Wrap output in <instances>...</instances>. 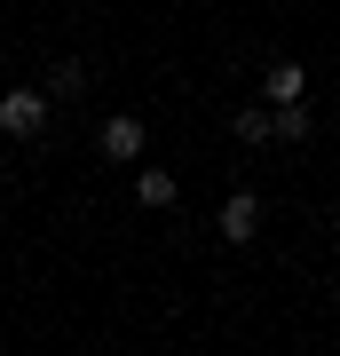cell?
<instances>
[{
	"instance_id": "cell-7",
	"label": "cell",
	"mask_w": 340,
	"mask_h": 356,
	"mask_svg": "<svg viewBox=\"0 0 340 356\" xmlns=\"http://www.w3.org/2000/svg\"><path fill=\"white\" fill-rule=\"evenodd\" d=\"M269 111H277V143H309V135H316L309 103H269Z\"/></svg>"
},
{
	"instance_id": "cell-1",
	"label": "cell",
	"mask_w": 340,
	"mask_h": 356,
	"mask_svg": "<svg viewBox=\"0 0 340 356\" xmlns=\"http://www.w3.org/2000/svg\"><path fill=\"white\" fill-rule=\"evenodd\" d=\"M261 222H269V206H261V191H229V198H222V214H214V229H222V245H253V238H261Z\"/></svg>"
},
{
	"instance_id": "cell-3",
	"label": "cell",
	"mask_w": 340,
	"mask_h": 356,
	"mask_svg": "<svg viewBox=\"0 0 340 356\" xmlns=\"http://www.w3.org/2000/svg\"><path fill=\"white\" fill-rule=\"evenodd\" d=\"M48 103L56 95H8V103H0V127H8V135H40V127H48Z\"/></svg>"
},
{
	"instance_id": "cell-4",
	"label": "cell",
	"mask_w": 340,
	"mask_h": 356,
	"mask_svg": "<svg viewBox=\"0 0 340 356\" xmlns=\"http://www.w3.org/2000/svg\"><path fill=\"white\" fill-rule=\"evenodd\" d=\"M261 95H269V103H301V95H309V72L293 64V56H277V64L261 72Z\"/></svg>"
},
{
	"instance_id": "cell-6",
	"label": "cell",
	"mask_w": 340,
	"mask_h": 356,
	"mask_svg": "<svg viewBox=\"0 0 340 356\" xmlns=\"http://www.w3.org/2000/svg\"><path fill=\"white\" fill-rule=\"evenodd\" d=\"M48 95L56 103H79V95H88V64H79V56H56V64H48Z\"/></svg>"
},
{
	"instance_id": "cell-5",
	"label": "cell",
	"mask_w": 340,
	"mask_h": 356,
	"mask_svg": "<svg viewBox=\"0 0 340 356\" xmlns=\"http://www.w3.org/2000/svg\"><path fill=\"white\" fill-rule=\"evenodd\" d=\"M175 198H182V182H175V175H159V166H143V175H135V206H151V214H166Z\"/></svg>"
},
{
	"instance_id": "cell-2",
	"label": "cell",
	"mask_w": 340,
	"mask_h": 356,
	"mask_svg": "<svg viewBox=\"0 0 340 356\" xmlns=\"http://www.w3.org/2000/svg\"><path fill=\"white\" fill-rule=\"evenodd\" d=\"M143 151H151V127H143L135 111H119V119H103V159H111V166H135Z\"/></svg>"
},
{
	"instance_id": "cell-8",
	"label": "cell",
	"mask_w": 340,
	"mask_h": 356,
	"mask_svg": "<svg viewBox=\"0 0 340 356\" xmlns=\"http://www.w3.org/2000/svg\"><path fill=\"white\" fill-rule=\"evenodd\" d=\"M229 135L238 143H269L277 135V111H229Z\"/></svg>"
}]
</instances>
